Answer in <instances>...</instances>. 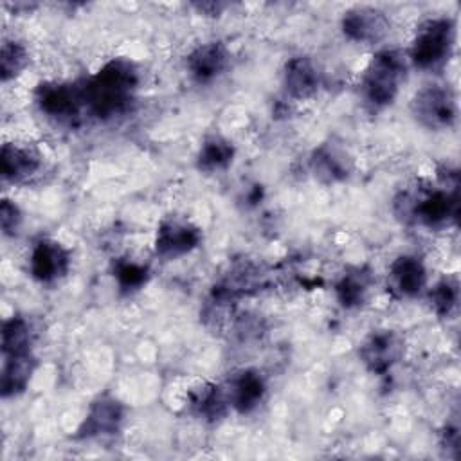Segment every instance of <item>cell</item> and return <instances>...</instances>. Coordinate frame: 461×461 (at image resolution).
<instances>
[{
    "mask_svg": "<svg viewBox=\"0 0 461 461\" xmlns=\"http://www.w3.org/2000/svg\"><path fill=\"white\" fill-rule=\"evenodd\" d=\"M202 241V230L187 218L166 216L155 236V252L164 259H175L194 250Z\"/></svg>",
    "mask_w": 461,
    "mask_h": 461,
    "instance_id": "8",
    "label": "cell"
},
{
    "mask_svg": "<svg viewBox=\"0 0 461 461\" xmlns=\"http://www.w3.org/2000/svg\"><path fill=\"white\" fill-rule=\"evenodd\" d=\"M405 70L407 61L402 50L382 49L375 52L360 79L364 101L375 110L393 104L405 79Z\"/></svg>",
    "mask_w": 461,
    "mask_h": 461,
    "instance_id": "3",
    "label": "cell"
},
{
    "mask_svg": "<svg viewBox=\"0 0 461 461\" xmlns=\"http://www.w3.org/2000/svg\"><path fill=\"white\" fill-rule=\"evenodd\" d=\"M457 299H459V286H457V281L452 277L441 279L429 292L430 306L439 317H448L452 310L457 306Z\"/></svg>",
    "mask_w": 461,
    "mask_h": 461,
    "instance_id": "25",
    "label": "cell"
},
{
    "mask_svg": "<svg viewBox=\"0 0 461 461\" xmlns=\"http://www.w3.org/2000/svg\"><path fill=\"white\" fill-rule=\"evenodd\" d=\"M405 353V340L394 330L371 331L358 348V357L366 369L373 375L387 373L394 364L402 360Z\"/></svg>",
    "mask_w": 461,
    "mask_h": 461,
    "instance_id": "7",
    "label": "cell"
},
{
    "mask_svg": "<svg viewBox=\"0 0 461 461\" xmlns=\"http://www.w3.org/2000/svg\"><path fill=\"white\" fill-rule=\"evenodd\" d=\"M389 288L398 297H414L427 285V270L420 258L403 254L398 256L387 272Z\"/></svg>",
    "mask_w": 461,
    "mask_h": 461,
    "instance_id": "14",
    "label": "cell"
},
{
    "mask_svg": "<svg viewBox=\"0 0 461 461\" xmlns=\"http://www.w3.org/2000/svg\"><path fill=\"white\" fill-rule=\"evenodd\" d=\"M229 50L221 41H207L196 45L185 58V67L191 77L200 83H212L229 67Z\"/></svg>",
    "mask_w": 461,
    "mask_h": 461,
    "instance_id": "12",
    "label": "cell"
},
{
    "mask_svg": "<svg viewBox=\"0 0 461 461\" xmlns=\"http://www.w3.org/2000/svg\"><path fill=\"white\" fill-rule=\"evenodd\" d=\"M229 407L225 393L212 384H203L189 393V409L203 420H218Z\"/></svg>",
    "mask_w": 461,
    "mask_h": 461,
    "instance_id": "20",
    "label": "cell"
},
{
    "mask_svg": "<svg viewBox=\"0 0 461 461\" xmlns=\"http://www.w3.org/2000/svg\"><path fill=\"white\" fill-rule=\"evenodd\" d=\"M2 176L9 182H23L36 175L41 166L40 151L31 144L5 142L2 146Z\"/></svg>",
    "mask_w": 461,
    "mask_h": 461,
    "instance_id": "16",
    "label": "cell"
},
{
    "mask_svg": "<svg viewBox=\"0 0 461 461\" xmlns=\"http://www.w3.org/2000/svg\"><path fill=\"white\" fill-rule=\"evenodd\" d=\"M29 63V50L23 43L14 40H5L0 50V76L2 81H9L23 72Z\"/></svg>",
    "mask_w": 461,
    "mask_h": 461,
    "instance_id": "23",
    "label": "cell"
},
{
    "mask_svg": "<svg viewBox=\"0 0 461 461\" xmlns=\"http://www.w3.org/2000/svg\"><path fill=\"white\" fill-rule=\"evenodd\" d=\"M36 104L47 115L61 122H72L85 108L83 86L76 83L45 81L36 88Z\"/></svg>",
    "mask_w": 461,
    "mask_h": 461,
    "instance_id": "6",
    "label": "cell"
},
{
    "mask_svg": "<svg viewBox=\"0 0 461 461\" xmlns=\"http://www.w3.org/2000/svg\"><path fill=\"white\" fill-rule=\"evenodd\" d=\"M81 86L85 108L99 121H110L130 112L139 88V70L130 59L112 58Z\"/></svg>",
    "mask_w": 461,
    "mask_h": 461,
    "instance_id": "1",
    "label": "cell"
},
{
    "mask_svg": "<svg viewBox=\"0 0 461 461\" xmlns=\"http://www.w3.org/2000/svg\"><path fill=\"white\" fill-rule=\"evenodd\" d=\"M414 119L429 130H447L457 119V101L447 85H427L411 103Z\"/></svg>",
    "mask_w": 461,
    "mask_h": 461,
    "instance_id": "5",
    "label": "cell"
},
{
    "mask_svg": "<svg viewBox=\"0 0 461 461\" xmlns=\"http://www.w3.org/2000/svg\"><path fill=\"white\" fill-rule=\"evenodd\" d=\"M310 167L322 184H337L351 175V158L339 144L324 142L313 151Z\"/></svg>",
    "mask_w": 461,
    "mask_h": 461,
    "instance_id": "17",
    "label": "cell"
},
{
    "mask_svg": "<svg viewBox=\"0 0 461 461\" xmlns=\"http://www.w3.org/2000/svg\"><path fill=\"white\" fill-rule=\"evenodd\" d=\"M234 158V146L230 140L211 135L203 140L196 155V167L205 173H214L230 166Z\"/></svg>",
    "mask_w": 461,
    "mask_h": 461,
    "instance_id": "21",
    "label": "cell"
},
{
    "mask_svg": "<svg viewBox=\"0 0 461 461\" xmlns=\"http://www.w3.org/2000/svg\"><path fill=\"white\" fill-rule=\"evenodd\" d=\"M340 27L344 36L351 41L376 43L389 32L391 22L384 11L369 5H360L344 13Z\"/></svg>",
    "mask_w": 461,
    "mask_h": 461,
    "instance_id": "11",
    "label": "cell"
},
{
    "mask_svg": "<svg viewBox=\"0 0 461 461\" xmlns=\"http://www.w3.org/2000/svg\"><path fill=\"white\" fill-rule=\"evenodd\" d=\"M113 277L122 292H135L142 288L149 277L146 265L131 259H117L113 263Z\"/></svg>",
    "mask_w": 461,
    "mask_h": 461,
    "instance_id": "24",
    "label": "cell"
},
{
    "mask_svg": "<svg viewBox=\"0 0 461 461\" xmlns=\"http://www.w3.org/2000/svg\"><path fill=\"white\" fill-rule=\"evenodd\" d=\"M267 394V382L263 375L256 369H243L236 373L227 387L229 407L236 409L240 414H249L259 407Z\"/></svg>",
    "mask_w": 461,
    "mask_h": 461,
    "instance_id": "13",
    "label": "cell"
},
{
    "mask_svg": "<svg viewBox=\"0 0 461 461\" xmlns=\"http://www.w3.org/2000/svg\"><path fill=\"white\" fill-rule=\"evenodd\" d=\"M34 367H36V358L32 351L4 357L2 380H0L2 396L9 398L23 393L31 382Z\"/></svg>",
    "mask_w": 461,
    "mask_h": 461,
    "instance_id": "18",
    "label": "cell"
},
{
    "mask_svg": "<svg viewBox=\"0 0 461 461\" xmlns=\"http://www.w3.org/2000/svg\"><path fill=\"white\" fill-rule=\"evenodd\" d=\"M68 268L70 252L59 241L41 238L32 245L29 256V272L38 283H56L68 274Z\"/></svg>",
    "mask_w": 461,
    "mask_h": 461,
    "instance_id": "9",
    "label": "cell"
},
{
    "mask_svg": "<svg viewBox=\"0 0 461 461\" xmlns=\"http://www.w3.org/2000/svg\"><path fill=\"white\" fill-rule=\"evenodd\" d=\"M20 223H22L20 207L13 200L4 198L2 203H0V225H2L4 234L5 236H14Z\"/></svg>",
    "mask_w": 461,
    "mask_h": 461,
    "instance_id": "26",
    "label": "cell"
},
{
    "mask_svg": "<svg viewBox=\"0 0 461 461\" xmlns=\"http://www.w3.org/2000/svg\"><path fill=\"white\" fill-rule=\"evenodd\" d=\"M283 85L292 99L303 101L317 94L321 86V72L308 56H294L285 63Z\"/></svg>",
    "mask_w": 461,
    "mask_h": 461,
    "instance_id": "15",
    "label": "cell"
},
{
    "mask_svg": "<svg viewBox=\"0 0 461 461\" xmlns=\"http://www.w3.org/2000/svg\"><path fill=\"white\" fill-rule=\"evenodd\" d=\"M457 173L443 169L439 187H414L402 191L394 200V212L407 223L427 229H443L457 220Z\"/></svg>",
    "mask_w": 461,
    "mask_h": 461,
    "instance_id": "2",
    "label": "cell"
},
{
    "mask_svg": "<svg viewBox=\"0 0 461 461\" xmlns=\"http://www.w3.org/2000/svg\"><path fill=\"white\" fill-rule=\"evenodd\" d=\"M122 421L124 405L112 394H101L90 403L76 436L83 439L112 436L119 432Z\"/></svg>",
    "mask_w": 461,
    "mask_h": 461,
    "instance_id": "10",
    "label": "cell"
},
{
    "mask_svg": "<svg viewBox=\"0 0 461 461\" xmlns=\"http://www.w3.org/2000/svg\"><path fill=\"white\" fill-rule=\"evenodd\" d=\"M456 41V23L447 16L425 20L411 43L409 59L416 68L436 70L452 56Z\"/></svg>",
    "mask_w": 461,
    "mask_h": 461,
    "instance_id": "4",
    "label": "cell"
},
{
    "mask_svg": "<svg viewBox=\"0 0 461 461\" xmlns=\"http://www.w3.org/2000/svg\"><path fill=\"white\" fill-rule=\"evenodd\" d=\"M32 346L31 322L20 315H13L4 321L2 326V355L29 353Z\"/></svg>",
    "mask_w": 461,
    "mask_h": 461,
    "instance_id": "22",
    "label": "cell"
},
{
    "mask_svg": "<svg viewBox=\"0 0 461 461\" xmlns=\"http://www.w3.org/2000/svg\"><path fill=\"white\" fill-rule=\"evenodd\" d=\"M373 285V274L366 267H353L340 276L335 285L337 301L344 308L360 306L366 301V295Z\"/></svg>",
    "mask_w": 461,
    "mask_h": 461,
    "instance_id": "19",
    "label": "cell"
}]
</instances>
